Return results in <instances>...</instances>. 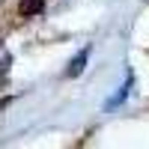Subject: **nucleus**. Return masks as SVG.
<instances>
[{"label": "nucleus", "instance_id": "f03ea898", "mask_svg": "<svg viewBox=\"0 0 149 149\" xmlns=\"http://www.w3.org/2000/svg\"><path fill=\"white\" fill-rule=\"evenodd\" d=\"M45 9V0H21L18 3V12L24 18H33V15H39V12Z\"/></svg>", "mask_w": 149, "mask_h": 149}, {"label": "nucleus", "instance_id": "f257e3e1", "mask_svg": "<svg viewBox=\"0 0 149 149\" xmlns=\"http://www.w3.org/2000/svg\"><path fill=\"white\" fill-rule=\"evenodd\" d=\"M86 60H90V48H84V51H81L78 57H74L72 63H69V69H66V78H78V74L84 72V66H86Z\"/></svg>", "mask_w": 149, "mask_h": 149}]
</instances>
